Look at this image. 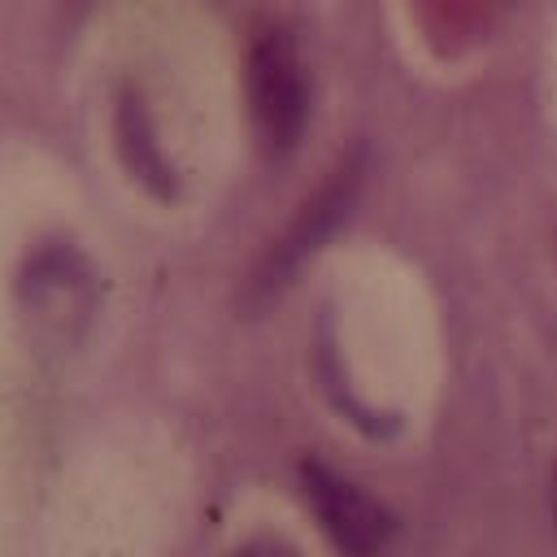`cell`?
Here are the masks:
<instances>
[{
    "instance_id": "cell-1",
    "label": "cell",
    "mask_w": 557,
    "mask_h": 557,
    "mask_svg": "<svg viewBox=\"0 0 557 557\" xmlns=\"http://www.w3.org/2000/svg\"><path fill=\"white\" fill-rule=\"evenodd\" d=\"M248 100L270 152H287L309 117V78L287 30H265L248 52Z\"/></svg>"
},
{
    "instance_id": "cell-2",
    "label": "cell",
    "mask_w": 557,
    "mask_h": 557,
    "mask_svg": "<svg viewBox=\"0 0 557 557\" xmlns=\"http://www.w3.org/2000/svg\"><path fill=\"white\" fill-rule=\"evenodd\" d=\"M305 496L344 557H374L387 544V535H392L387 509L370 492H361L357 483L335 474L331 466L305 461Z\"/></svg>"
},
{
    "instance_id": "cell-3",
    "label": "cell",
    "mask_w": 557,
    "mask_h": 557,
    "mask_svg": "<svg viewBox=\"0 0 557 557\" xmlns=\"http://www.w3.org/2000/svg\"><path fill=\"white\" fill-rule=\"evenodd\" d=\"M352 191H357V165H348V170H339L309 205H305V213L292 222V231L278 239V248L270 252V265H265V283H278L318 239H326V231L339 222V213L348 209V200H352Z\"/></svg>"
},
{
    "instance_id": "cell-4",
    "label": "cell",
    "mask_w": 557,
    "mask_h": 557,
    "mask_svg": "<svg viewBox=\"0 0 557 557\" xmlns=\"http://www.w3.org/2000/svg\"><path fill=\"white\" fill-rule=\"evenodd\" d=\"M117 139H122L126 165H131L144 183H152L157 191H170V165H165V157L157 152L152 131H148V113H144V104H139L135 96H122V109H117Z\"/></svg>"
},
{
    "instance_id": "cell-5",
    "label": "cell",
    "mask_w": 557,
    "mask_h": 557,
    "mask_svg": "<svg viewBox=\"0 0 557 557\" xmlns=\"http://www.w3.org/2000/svg\"><path fill=\"white\" fill-rule=\"evenodd\" d=\"M244 557H287V553H244Z\"/></svg>"
},
{
    "instance_id": "cell-6",
    "label": "cell",
    "mask_w": 557,
    "mask_h": 557,
    "mask_svg": "<svg viewBox=\"0 0 557 557\" xmlns=\"http://www.w3.org/2000/svg\"><path fill=\"white\" fill-rule=\"evenodd\" d=\"M553 513H557V474H553Z\"/></svg>"
}]
</instances>
